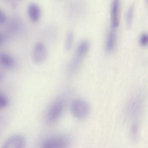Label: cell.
Wrapping results in <instances>:
<instances>
[{
  "label": "cell",
  "mask_w": 148,
  "mask_h": 148,
  "mask_svg": "<svg viewBox=\"0 0 148 148\" xmlns=\"http://www.w3.org/2000/svg\"><path fill=\"white\" fill-rule=\"evenodd\" d=\"M1 42V38H0V44Z\"/></svg>",
  "instance_id": "cell-16"
},
{
  "label": "cell",
  "mask_w": 148,
  "mask_h": 148,
  "mask_svg": "<svg viewBox=\"0 0 148 148\" xmlns=\"http://www.w3.org/2000/svg\"><path fill=\"white\" fill-rule=\"evenodd\" d=\"M74 39L73 33L70 32L67 34L65 39V49L66 51H69L72 48Z\"/></svg>",
  "instance_id": "cell-10"
},
{
  "label": "cell",
  "mask_w": 148,
  "mask_h": 148,
  "mask_svg": "<svg viewBox=\"0 0 148 148\" xmlns=\"http://www.w3.org/2000/svg\"><path fill=\"white\" fill-rule=\"evenodd\" d=\"M9 101L7 97L0 93V109L6 108L8 105Z\"/></svg>",
  "instance_id": "cell-12"
},
{
  "label": "cell",
  "mask_w": 148,
  "mask_h": 148,
  "mask_svg": "<svg viewBox=\"0 0 148 148\" xmlns=\"http://www.w3.org/2000/svg\"><path fill=\"white\" fill-rule=\"evenodd\" d=\"M48 52L44 44L41 42L36 43L33 49L32 58L33 62L36 64L43 63L46 60Z\"/></svg>",
  "instance_id": "cell-2"
},
{
  "label": "cell",
  "mask_w": 148,
  "mask_h": 148,
  "mask_svg": "<svg viewBox=\"0 0 148 148\" xmlns=\"http://www.w3.org/2000/svg\"><path fill=\"white\" fill-rule=\"evenodd\" d=\"M2 74L0 73V80L2 79Z\"/></svg>",
  "instance_id": "cell-15"
},
{
  "label": "cell",
  "mask_w": 148,
  "mask_h": 148,
  "mask_svg": "<svg viewBox=\"0 0 148 148\" xmlns=\"http://www.w3.org/2000/svg\"><path fill=\"white\" fill-rule=\"evenodd\" d=\"M28 14L31 20L34 22L37 21L40 18V8L36 4H30L27 8Z\"/></svg>",
  "instance_id": "cell-7"
},
{
  "label": "cell",
  "mask_w": 148,
  "mask_h": 148,
  "mask_svg": "<svg viewBox=\"0 0 148 148\" xmlns=\"http://www.w3.org/2000/svg\"><path fill=\"white\" fill-rule=\"evenodd\" d=\"M26 140L22 135L16 134L8 137L4 142L3 147L4 148H22L25 145Z\"/></svg>",
  "instance_id": "cell-4"
},
{
  "label": "cell",
  "mask_w": 148,
  "mask_h": 148,
  "mask_svg": "<svg viewBox=\"0 0 148 148\" xmlns=\"http://www.w3.org/2000/svg\"><path fill=\"white\" fill-rule=\"evenodd\" d=\"M6 18L4 12L0 9V25L6 21Z\"/></svg>",
  "instance_id": "cell-14"
},
{
  "label": "cell",
  "mask_w": 148,
  "mask_h": 148,
  "mask_svg": "<svg viewBox=\"0 0 148 148\" xmlns=\"http://www.w3.org/2000/svg\"><path fill=\"white\" fill-rule=\"evenodd\" d=\"M116 31L110 29L108 32L106 45V49L108 52L111 51L114 48Z\"/></svg>",
  "instance_id": "cell-9"
},
{
  "label": "cell",
  "mask_w": 148,
  "mask_h": 148,
  "mask_svg": "<svg viewBox=\"0 0 148 148\" xmlns=\"http://www.w3.org/2000/svg\"><path fill=\"white\" fill-rule=\"evenodd\" d=\"M15 63L13 58L10 55L5 52H0V65L6 67L11 68Z\"/></svg>",
  "instance_id": "cell-8"
},
{
  "label": "cell",
  "mask_w": 148,
  "mask_h": 148,
  "mask_svg": "<svg viewBox=\"0 0 148 148\" xmlns=\"http://www.w3.org/2000/svg\"><path fill=\"white\" fill-rule=\"evenodd\" d=\"M148 40V35L146 34H144L141 36L140 39V44L143 46H145L147 44Z\"/></svg>",
  "instance_id": "cell-13"
},
{
  "label": "cell",
  "mask_w": 148,
  "mask_h": 148,
  "mask_svg": "<svg viewBox=\"0 0 148 148\" xmlns=\"http://www.w3.org/2000/svg\"><path fill=\"white\" fill-rule=\"evenodd\" d=\"M119 0H113L111 9V28L116 29L119 24Z\"/></svg>",
  "instance_id": "cell-6"
},
{
  "label": "cell",
  "mask_w": 148,
  "mask_h": 148,
  "mask_svg": "<svg viewBox=\"0 0 148 148\" xmlns=\"http://www.w3.org/2000/svg\"><path fill=\"white\" fill-rule=\"evenodd\" d=\"M71 110L73 115L76 118L82 119L88 116L90 110L89 106L86 101L78 99L74 100L71 106Z\"/></svg>",
  "instance_id": "cell-1"
},
{
  "label": "cell",
  "mask_w": 148,
  "mask_h": 148,
  "mask_svg": "<svg viewBox=\"0 0 148 148\" xmlns=\"http://www.w3.org/2000/svg\"><path fill=\"white\" fill-rule=\"evenodd\" d=\"M68 139L65 137L55 136L45 140L42 143V147L45 148H64L69 145Z\"/></svg>",
  "instance_id": "cell-3"
},
{
  "label": "cell",
  "mask_w": 148,
  "mask_h": 148,
  "mask_svg": "<svg viewBox=\"0 0 148 148\" xmlns=\"http://www.w3.org/2000/svg\"><path fill=\"white\" fill-rule=\"evenodd\" d=\"M133 11V7L132 6L128 9L126 14V24L127 27L128 28H130L132 25Z\"/></svg>",
  "instance_id": "cell-11"
},
{
  "label": "cell",
  "mask_w": 148,
  "mask_h": 148,
  "mask_svg": "<svg viewBox=\"0 0 148 148\" xmlns=\"http://www.w3.org/2000/svg\"><path fill=\"white\" fill-rule=\"evenodd\" d=\"M64 104L60 101L55 102L50 107L47 115V119L50 123L56 121L59 117L63 111Z\"/></svg>",
  "instance_id": "cell-5"
}]
</instances>
